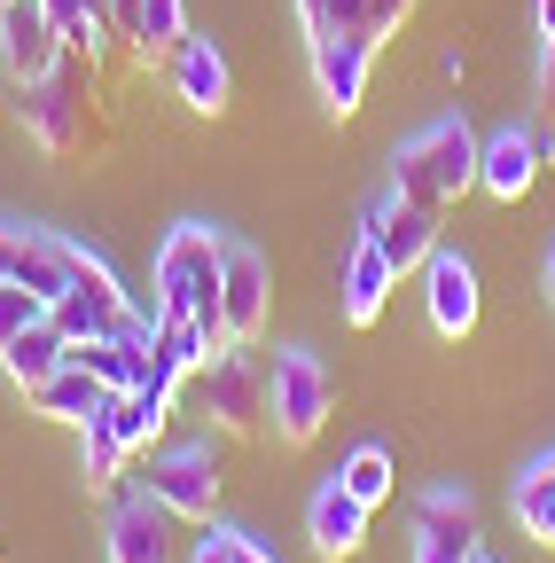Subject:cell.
<instances>
[{
    "mask_svg": "<svg viewBox=\"0 0 555 563\" xmlns=\"http://www.w3.org/2000/svg\"><path fill=\"white\" fill-rule=\"evenodd\" d=\"M306 63H313V95L329 118H353L368 102V63H376L368 32H321V40H306Z\"/></svg>",
    "mask_w": 555,
    "mask_h": 563,
    "instance_id": "8",
    "label": "cell"
},
{
    "mask_svg": "<svg viewBox=\"0 0 555 563\" xmlns=\"http://www.w3.org/2000/svg\"><path fill=\"white\" fill-rule=\"evenodd\" d=\"M469 563H493V555H485V548H477V555H469Z\"/></svg>",
    "mask_w": 555,
    "mask_h": 563,
    "instance_id": "38",
    "label": "cell"
},
{
    "mask_svg": "<svg viewBox=\"0 0 555 563\" xmlns=\"http://www.w3.org/2000/svg\"><path fill=\"white\" fill-rule=\"evenodd\" d=\"M298 24H306V40H321V32H368V0H298Z\"/></svg>",
    "mask_w": 555,
    "mask_h": 563,
    "instance_id": "29",
    "label": "cell"
},
{
    "mask_svg": "<svg viewBox=\"0 0 555 563\" xmlns=\"http://www.w3.org/2000/svg\"><path fill=\"white\" fill-rule=\"evenodd\" d=\"M188 40V0H142V16H133L125 47L142 63H173V47Z\"/></svg>",
    "mask_w": 555,
    "mask_h": 563,
    "instance_id": "22",
    "label": "cell"
},
{
    "mask_svg": "<svg viewBox=\"0 0 555 563\" xmlns=\"http://www.w3.org/2000/svg\"><path fill=\"white\" fill-rule=\"evenodd\" d=\"M439 228H446V211H431V203H407L399 188H384V196L360 211V235H368V243L391 258V274H423V258L446 243Z\"/></svg>",
    "mask_w": 555,
    "mask_h": 563,
    "instance_id": "7",
    "label": "cell"
},
{
    "mask_svg": "<svg viewBox=\"0 0 555 563\" xmlns=\"http://www.w3.org/2000/svg\"><path fill=\"white\" fill-rule=\"evenodd\" d=\"M40 321H47V298L24 290V282H0V344L24 336V329H40Z\"/></svg>",
    "mask_w": 555,
    "mask_h": 563,
    "instance_id": "30",
    "label": "cell"
},
{
    "mask_svg": "<svg viewBox=\"0 0 555 563\" xmlns=\"http://www.w3.org/2000/svg\"><path fill=\"white\" fill-rule=\"evenodd\" d=\"M336 415V376L313 344H282L266 368V431L274 446H313L321 422Z\"/></svg>",
    "mask_w": 555,
    "mask_h": 563,
    "instance_id": "3",
    "label": "cell"
},
{
    "mask_svg": "<svg viewBox=\"0 0 555 563\" xmlns=\"http://www.w3.org/2000/svg\"><path fill=\"white\" fill-rule=\"evenodd\" d=\"M336 485L344 493H360L368 509H384L391 501V485H399V470H391V446H376V439H360L353 454H344V470H336Z\"/></svg>",
    "mask_w": 555,
    "mask_h": 563,
    "instance_id": "26",
    "label": "cell"
},
{
    "mask_svg": "<svg viewBox=\"0 0 555 563\" xmlns=\"http://www.w3.org/2000/svg\"><path fill=\"white\" fill-rule=\"evenodd\" d=\"M173 95L188 102V118H220V110H227V95H235L227 55L203 40V32H188V40L173 47Z\"/></svg>",
    "mask_w": 555,
    "mask_h": 563,
    "instance_id": "14",
    "label": "cell"
},
{
    "mask_svg": "<svg viewBox=\"0 0 555 563\" xmlns=\"http://www.w3.org/2000/svg\"><path fill=\"white\" fill-rule=\"evenodd\" d=\"M142 493L165 501L180 525H212L220 509V446L212 439H188V446H157L142 470Z\"/></svg>",
    "mask_w": 555,
    "mask_h": 563,
    "instance_id": "5",
    "label": "cell"
},
{
    "mask_svg": "<svg viewBox=\"0 0 555 563\" xmlns=\"http://www.w3.org/2000/svg\"><path fill=\"white\" fill-rule=\"evenodd\" d=\"M220 258H227V235H220V228L180 220V228H165V243H157V258H149V290H157L165 313L196 321L203 336L227 352L235 336H227V321H220Z\"/></svg>",
    "mask_w": 555,
    "mask_h": 563,
    "instance_id": "1",
    "label": "cell"
},
{
    "mask_svg": "<svg viewBox=\"0 0 555 563\" xmlns=\"http://www.w3.org/2000/svg\"><path fill=\"white\" fill-rule=\"evenodd\" d=\"M0 55H9L16 87H24V79H47V70L71 55V47H63V24H55L47 0H0Z\"/></svg>",
    "mask_w": 555,
    "mask_h": 563,
    "instance_id": "9",
    "label": "cell"
},
{
    "mask_svg": "<svg viewBox=\"0 0 555 563\" xmlns=\"http://www.w3.org/2000/svg\"><path fill=\"white\" fill-rule=\"evenodd\" d=\"M16 251H24V228L0 220V282H16Z\"/></svg>",
    "mask_w": 555,
    "mask_h": 563,
    "instance_id": "34",
    "label": "cell"
},
{
    "mask_svg": "<svg viewBox=\"0 0 555 563\" xmlns=\"http://www.w3.org/2000/svg\"><path fill=\"white\" fill-rule=\"evenodd\" d=\"M102 415H110V431L125 439V454H149V446L165 439V422H173V391H157V384H142V391H110Z\"/></svg>",
    "mask_w": 555,
    "mask_h": 563,
    "instance_id": "18",
    "label": "cell"
},
{
    "mask_svg": "<svg viewBox=\"0 0 555 563\" xmlns=\"http://www.w3.org/2000/svg\"><path fill=\"white\" fill-rule=\"evenodd\" d=\"M63 361H71V344H63V329H55V321H40V329H24V336H9V344H0V376H9L16 391L47 384Z\"/></svg>",
    "mask_w": 555,
    "mask_h": 563,
    "instance_id": "19",
    "label": "cell"
},
{
    "mask_svg": "<svg viewBox=\"0 0 555 563\" xmlns=\"http://www.w3.org/2000/svg\"><path fill=\"white\" fill-rule=\"evenodd\" d=\"M243 548H251L243 525H203V540L188 548V563H243Z\"/></svg>",
    "mask_w": 555,
    "mask_h": 563,
    "instance_id": "31",
    "label": "cell"
},
{
    "mask_svg": "<svg viewBox=\"0 0 555 563\" xmlns=\"http://www.w3.org/2000/svg\"><path fill=\"white\" fill-rule=\"evenodd\" d=\"M423 306H431V329L454 336V344L477 329V266H469L462 251L439 243V251L423 258Z\"/></svg>",
    "mask_w": 555,
    "mask_h": 563,
    "instance_id": "12",
    "label": "cell"
},
{
    "mask_svg": "<svg viewBox=\"0 0 555 563\" xmlns=\"http://www.w3.org/2000/svg\"><path fill=\"white\" fill-rule=\"evenodd\" d=\"M24 399H32V415H47V422H71V431H87V422L102 415V399H110V391H102V384H95L79 361H63V368H55L47 384H32Z\"/></svg>",
    "mask_w": 555,
    "mask_h": 563,
    "instance_id": "17",
    "label": "cell"
},
{
    "mask_svg": "<svg viewBox=\"0 0 555 563\" xmlns=\"http://www.w3.org/2000/svg\"><path fill=\"white\" fill-rule=\"evenodd\" d=\"M243 563H274V555H266V548H258V532H251V548H243Z\"/></svg>",
    "mask_w": 555,
    "mask_h": 563,
    "instance_id": "36",
    "label": "cell"
},
{
    "mask_svg": "<svg viewBox=\"0 0 555 563\" xmlns=\"http://www.w3.org/2000/svg\"><path fill=\"white\" fill-rule=\"evenodd\" d=\"M16 282L24 290H40L47 306L71 290V266H63V235H47V228H24V251H16Z\"/></svg>",
    "mask_w": 555,
    "mask_h": 563,
    "instance_id": "23",
    "label": "cell"
},
{
    "mask_svg": "<svg viewBox=\"0 0 555 563\" xmlns=\"http://www.w3.org/2000/svg\"><path fill=\"white\" fill-rule=\"evenodd\" d=\"M547 290H555V243H547Z\"/></svg>",
    "mask_w": 555,
    "mask_h": 563,
    "instance_id": "37",
    "label": "cell"
},
{
    "mask_svg": "<svg viewBox=\"0 0 555 563\" xmlns=\"http://www.w3.org/2000/svg\"><path fill=\"white\" fill-rule=\"evenodd\" d=\"M266 282H274L266 274V251L227 235V258H220V321H227L235 344H258V329H266Z\"/></svg>",
    "mask_w": 555,
    "mask_h": 563,
    "instance_id": "10",
    "label": "cell"
},
{
    "mask_svg": "<svg viewBox=\"0 0 555 563\" xmlns=\"http://www.w3.org/2000/svg\"><path fill=\"white\" fill-rule=\"evenodd\" d=\"M540 102H547V110H555V40H547V47H540Z\"/></svg>",
    "mask_w": 555,
    "mask_h": 563,
    "instance_id": "35",
    "label": "cell"
},
{
    "mask_svg": "<svg viewBox=\"0 0 555 563\" xmlns=\"http://www.w3.org/2000/svg\"><path fill=\"white\" fill-rule=\"evenodd\" d=\"M118 313H125V306H110V298H95V290H63V298L47 306V321L63 329V344H95V336H118Z\"/></svg>",
    "mask_w": 555,
    "mask_h": 563,
    "instance_id": "24",
    "label": "cell"
},
{
    "mask_svg": "<svg viewBox=\"0 0 555 563\" xmlns=\"http://www.w3.org/2000/svg\"><path fill=\"white\" fill-rule=\"evenodd\" d=\"M125 462H133V454H125V439L110 431V415H95L87 431H79V477H87V493H110V485L125 477Z\"/></svg>",
    "mask_w": 555,
    "mask_h": 563,
    "instance_id": "25",
    "label": "cell"
},
{
    "mask_svg": "<svg viewBox=\"0 0 555 563\" xmlns=\"http://www.w3.org/2000/svg\"><path fill=\"white\" fill-rule=\"evenodd\" d=\"M414 525H423V532H446V540H462V548H477V501H469L462 485H431L423 509H414Z\"/></svg>",
    "mask_w": 555,
    "mask_h": 563,
    "instance_id": "27",
    "label": "cell"
},
{
    "mask_svg": "<svg viewBox=\"0 0 555 563\" xmlns=\"http://www.w3.org/2000/svg\"><path fill=\"white\" fill-rule=\"evenodd\" d=\"M414 9H423V0H368V40H376V47H384V40H399Z\"/></svg>",
    "mask_w": 555,
    "mask_h": 563,
    "instance_id": "32",
    "label": "cell"
},
{
    "mask_svg": "<svg viewBox=\"0 0 555 563\" xmlns=\"http://www.w3.org/2000/svg\"><path fill=\"white\" fill-rule=\"evenodd\" d=\"M477 548H462V540H446V532H423L414 525V563H469Z\"/></svg>",
    "mask_w": 555,
    "mask_h": 563,
    "instance_id": "33",
    "label": "cell"
},
{
    "mask_svg": "<svg viewBox=\"0 0 555 563\" xmlns=\"http://www.w3.org/2000/svg\"><path fill=\"white\" fill-rule=\"evenodd\" d=\"M477 150H485V141H477L462 118H431L423 133H407L399 150H391V188H399L407 203L446 211V203H462V196L477 188Z\"/></svg>",
    "mask_w": 555,
    "mask_h": 563,
    "instance_id": "2",
    "label": "cell"
},
{
    "mask_svg": "<svg viewBox=\"0 0 555 563\" xmlns=\"http://www.w3.org/2000/svg\"><path fill=\"white\" fill-rule=\"evenodd\" d=\"M196 384H203V415H212V431H227V439H258L266 431V368L251 361V344L212 352V361L196 368Z\"/></svg>",
    "mask_w": 555,
    "mask_h": 563,
    "instance_id": "6",
    "label": "cell"
},
{
    "mask_svg": "<svg viewBox=\"0 0 555 563\" xmlns=\"http://www.w3.org/2000/svg\"><path fill=\"white\" fill-rule=\"evenodd\" d=\"M368 501H360V493H344L336 477L313 493V509H306V540H313V555L321 563H344V555H360V540H368Z\"/></svg>",
    "mask_w": 555,
    "mask_h": 563,
    "instance_id": "15",
    "label": "cell"
},
{
    "mask_svg": "<svg viewBox=\"0 0 555 563\" xmlns=\"http://www.w3.org/2000/svg\"><path fill=\"white\" fill-rule=\"evenodd\" d=\"M509 509H517V525H524V540H540V548H555V446L524 462V477L509 485Z\"/></svg>",
    "mask_w": 555,
    "mask_h": 563,
    "instance_id": "20",
    "label": "cell"
},
{
    "mask_svg": "<svg viewBox=\"0 0 555 563\" xmlns=\"http://www.w3.org/2000/svg\"><path fill=\"white\" fill-rule=\"evenodd\" d=\"M540 165H547L540 157V125H501V133H485V150H477V188L493 203H524Z\"/></svg>",
    "mask_w": 555,
    "mask_h": 563,
    "instance_id": "11",
    "label": "cell"
},
{
    "mask_svg": "<svg viewBox=\"0 0 555 563\" xmlns=\"http://www.w3.org/2000/svg\"><path fill=\"white\" fill-rule=\"evenodd\" d=\"M173 509L149 501V493H125V501L110 509V563H173L180 540H173Z\"/></svg>",
    "mask_w": 555,
    "mask_h": 563,
    "instance_id": "13",
    "label": "cell"
},
{
    "mask_svg": "<svg viewBox=\"0 0 555 563\" xmlns=\"http://www.w3.org/2000/svg\"><path fill=\"white\" fill-rule=\"evenodd\" d=\"M63 266H71V290H95V298H110V306H133V290H125V274L95 251V243H79V235H63Z\"/></svg>",
    "mask_w": 555,
    "mask_h": 563,
    "instance_id": "28",
    "label": "cell"
},
{
    "mask_svg": "<svg viewBox=\"0 0 555 563\" xmlns=\"http://www.w3.org/2000/svg\"><path fill=\"white\" fill-rule=\"evenodd\" d=\"M391 290H399V274H391V258L360 235L353 243V258H344V282H336V306H344V321L353 329H368L384 306H391Z\"/></svg>",
    "mask_w": 555,
    "mask_h": 563,
    "instance_id": "16",
    "label": "cell"
},
{
    "mask_svg": "<svg viewBox=\"0 0 555 563\" xmlns=\"http://www.w3.org/2000/svg\"><path fill=\"white\" fill-rule=\"evenodd\" d=\"M55 24H63V47H71L79 63H102L118 47V16H110V0H47Z\"/></svg>",
    "mask_w": 555,
    "mask_h": 563,
    "instance_id": "21",
    "label": "cell"
},
{
    "mask_svg": "<svg viewBox=\"0 0 555 563\" xmlns=\"http://www.w3.org/2000/svg\"><path fill=\"white\" fill-rule=\"evenodd\" d=\"M95 63H79V55H63L47 79H24L16 87V118H24V133L40 141L47 157H79L87 150V102H95Z\"/></svg>",
    "mask_w": 555,
    "mask_h": 563,
    "instance_id": "4",
    "label": "cell"
}]
</instances>
